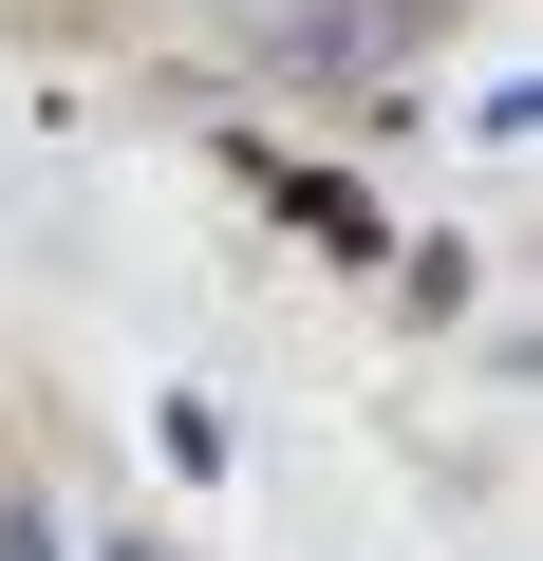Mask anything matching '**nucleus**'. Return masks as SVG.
I'll return each instance as SVG.
<instances>
[{
    "label": "nucleus",
    "mask_w": 543,
    "mask_h": 561,
    "mask_svg": "<svg viewBox=\"0 0 543 561\" xmlns=\"http://www.w3.org/2000/svg\"><path fill=\"white\" fill-rule=\"evenodd\" d=\"M0 561H57V524H20V505H0Z\"/></svg>",
    "instance_id": "obj_1"
},
{
    "label": "nucleus",
    "mask_w": 543,
    "mask_h": 561,
    "mask_svg": "<svg viewBox=\"0 0 543 561\" xmlns=\"http://www.w3.org/2000/svg\"><path fill=\"white\" fill-rule=\"evenodd\" d=\"M113 561H169V542H113Z\"/></svg>",
    "instance_id": "obj_2"
}]
</instances>
